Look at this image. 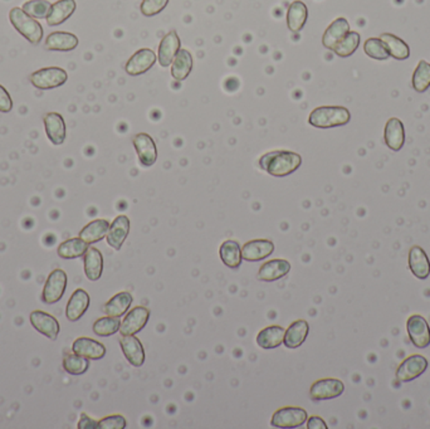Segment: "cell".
Wrapping results in <instances>:
<instances>
[{"label": "cell", "instance_id": "e575fe53", "mask_svg": "<svg viewBox=\"0 0 430 429\" xmlns=\"http://www.w3.org/2000/svg\"><path fill=\"white\" fill-rule=\"evenodd\" d=\"M380 39L384 42L390 57L398 60H408L410 57V48L401 38L396 37L392 33H383Z\"/></svg>", "mask_w": 430, "mask_h": 429}, {"label": "cell", "instance_id": "1f68e13d", "mask_svg": "<svg viewBox=\"0 0 430 429\" xmlns=\"http://www.w3.org/2000/svg\"><path fill=\"white\" fill-rule=\"evenodd\" d=\"M307 18H308V9L304 1L296 0L291 3L288 12H287V27L291 32L298 33L304 30Z\"/></svg>", "mask_w": 430, "mask_h": 429}, {"label": "cell", "instance_id": "52a82bcc", "mask_svg": "<svg viewBox=\"0 0 430 429\" xmlns=\"http://www.w3.org/2000/svg\"><path fill=\"white\" fill-rule=\"evenodd\" d=\"M343 392H345V384L340 379L325 377V379H319L311 385L310 397L313 402H321V400L335 399L342 395Z\"/></svg>", "mask_w": 430, "mask_h": 429}, {"label": "cell", "instance_id": "ac0fdd59", "mask_svg": "<svg viewBox=\"0 0 430 429\" xmlns=\"http://www.w3.org/2000/svg\"><path fill=\"white\" fill-rule=\"evenodd\" d=\"M45 133L53 145H62L66 140V122L58 112H48L45 118Z\"/></svg>", "mask_w": 430, "mask_h": 429}, {"label": "cell", "instance_id": "7402d4cb", "mask_svg": "<svg viewBox=\"0 0 430 429\" xmlns=\"http://www.w3.org/2000/svg\"><path fill=\"white\" fill-rule=\"evenodd\" d=\"M409 268L419 280H427L430 274V261L422 247L414 245L409 251Z\"/></svg>", "mask_w": 430, "mask_h": 429}, {"label": "cell", "instance_id": "f35d334b", "mask_svg": "<svg viewBox=\"0 0 430 429\" xmlns=\"http://www.w3.org/2000/svg\"><path fill=\"white\" fill-rule=\"evenodd\" d=\"M89 368V359L78 354H68L63 359V369L71 375H82Z\"/></svg>", "mask_w": 430, "mask_h": 429}, {"label": "cell", "instance_id": "ba28073f", "mask_svg": "<svg viewBox=\"0 0 430 429\" xmlns=\"http://www.w3.org/2000/svg\"><path fill=\"white\" fill-rule=\"evenodd\" d=\"M428 365L429 363L423 355L409 356L396 370V379L400 383L413 382L423 375L428 369Z\"/></svg>", "mask_w": 430, "mask_h": 429}, {"label": "cell", "instance_id": "bcb514c9", "mask_svg": "<svg viewBox=\"0 0 430 429\" xmlns=\"http://www.w3.org/2000/svg\"><path fill=\"white\" fill-rule=\"evenodd\" d=\"M98 428V422L89 418L86 413H82L81 419L78 422V429H97Z\"/></svg>", "mask_w": 430, "mask_h": 429}, {"label": "cell", "instance_id": "8fae6325", "mask_svg": "<svg viewBox=\"0 0 430 429\" xmlns=\"http://www.w3.org/2000/svg\"><path fill=\"white\" fill-rule=\"evenodd\" d=\"M150 311L144 306H136L127 312L125 318L121 321L120 333L121 335H136L148 325Z\"/></svg>", "mask_w": 430, "mask_h": 429}, {"label": "cell", "instance_id": "7c38bea8", "mask_svg": "<svg viewBox=\"0 0 430 429\" xmlns=\"http://www.w3.org/2000/svg\"><path fill=\"white\" fill-rule=\"evenodd\" d=\"M136 153L142 166L150 168L157 160V148L154 139L146 133H140L135 135L133 139Z\"/></svg>", "mask_w": 430, "mask_h": 429}, {"label": "cell", "instance_id": "83f0119b", "mask_svg": "<svg viewBox=\"0 0 430 429\" xmlns=\"http://www.w3.org/2000/svg\"><path fill=\"white\" fill-rule=\"evenodd\" d=\"M77 8L76 0H58L52 4L51 12L47 16V23L51 27L60 25L69 19Z\"/></svg>", "mask_w": 430, "mask_h": 429}, {"label": "cell", "instance_id": "f6af8a7d", "mask_svg": "<svg viewBox=\"0 0 430 429\" xmlns=\"http://www.w3.org/2000/svg\"><path fill=\"white\" fill-rule=\"evenodd\" d=\"M12 110H13L12 97L8 94L7 89L0 85V112L9 113Z\"/></svg>", "mask_w": 430, "mask_h": 429}, {"label": "cell", "instance_id": "60d3db41", "mask_svg": "<svg viewBox=\"0 0 430 429\" xmlns=\"http://www.w3.org/2000/svg\"><path fill=\"white\" fill-rule=\"evenodd\" d=\"M120 325H121V321H120L119 318L107 316V318H98L96 322L93 324V333L98 336L107 338V336H111V335L119 333Z\"/></svg>", "mask_w": 430, "mask_h": 429}, {"label": "cell", "instance_id": "f546056e", "mask_svg": "<svg viewBox=\"0 0 430 429\" xmlns=\"http://www.w3.org/2000/svg\"><path fill=\"white\" fill-rule=\"evenodd\" d=\"M133 302H134L133 295L127 291H122V292H119L117 295L110 298L109 302L104 305V314L107 316L120 318L121 316H124L127 311L130 310Z\"/></svg>", "mask_w": 430, "mask_h": 429}, {"label": "cell", "instance_id": "f1b7e54d", "mask_svg": "<svg viewBox=\"0 0 430 429\" xmlns=\"http://www.w3.org/2000/svg\"><path fill=\"white\" fill-rule=\"evenodd\" d=\"M286 330L282 326H268L264 327L263 330H260L257 335V345L262 349L266 350H272L281 346L283 344V338H284Z\"/></svg>", "mask_w": 430, "mask_h": 429}, {"label": "cell", "instance_id": "7dc6e473", "mask_svg": "<svg viewBox=\"0 0 430 429\" xmlns=\"http://www.w3.org/2000/svg\"><path fill=\"white\" fill-rule=\"evenodd\" d=\"M307 428L308 429H327L326 422L322 419V418H319V417H316V415H313L311 418H308L307 419Z\"/></svg>", "mask_w": 430, "mask_h": 429}, {"label": "cell", "instance_id": "d4e9b609", "mask_svg": "<svg viewBox=\"0 0 430 429\" xmlns=\"http://www.w3.org/2000/svg\"><path fill=\"white\" fill-rule=\"evenodd\" d=\"M308 333H310L308 322L306 320H296L286 330L284 338H283V344L286 345V348H299L304 344V340L307 339Z\"/></svg>", "mask_w": 430, "mask_h": 429}, {"label": "cell", "instance_id": "cb8c5ba5", "mask_svg": "<svg viewBox=\"0 0 430 429\" xmlns=\"http://www.w3.org/2000/svg\"><path fill=\"white\" fill-rule=\"evenodd\" d=\"M78 38L68 32H53L45 39V47L48 51L71 52L77 48Z\"/></svg>", "mask_w": 430, "mask_h": 429}, {"label": "cell", "instance_id": "9c48e42d", "mask_svg": "<svg viewBox=\"0 0 430 429\" xmlns=\"http://www.w3.org/2000/svg\"><path fill=\"white\" fill-rule=\"evenodd\" d=\"M409 339L418 349L428 348L430 345V327L427 320L420 315H413L407 322Z\"/></svg>", "mask_w": 430, "mask_h": 429}, {"label": "cell", "instance_id": "ab89813d", "mask_svg": "<svg viewBox=\"0 0 430 429\" xmlns=\"http://www.w3.org/2000/svg\"><path fill=\"white\" fill-rule=\"evenodd\" d=\"M52 4L48 0H28L23 4L22 9L34 19H47Z\"/></svg>", "mask_w": 430, "mask_h": 429}, {"label": "cell", "instance_id": "74e56055", "mask_svg": "<svg viewBox=\"0 0 430 429\" xmlns=\"http://www.w3.org/2000/svg\"><path fill=\"white\" fill-rule=\"evenodd\" d=\"M413 89L418 94L427 92L430 87V63L427 60H419L416 71L413 74Z\"/></svg>", "mask_w": 430, "mask_h": 429}, {"label": "cell", "instance_id": "7bdbcfd3", "mask_svg": "<svg viewBox=\"0 0 430 429\" xmlns=\"http://www.w3.org/2000/svg\"><path fill=\"white\" fill-rule=\"evenodd\" d=\"M169 0H144L142 4V13L145 16H155L168 7Z\"/></svg>", "mask_w": 430, "mask_h": 429}, {"label": "cell", "instance_id": "d6a6232c", "mask_svg": "<svg viewBox=\"0 0 430 429\" xmlns=\"http://www.w3.org/2000/svg\"><path fill=\"white\" fill-rule=\"evenodd\" d=\"M110 228V223L106 219H96L89 222L86 227L82 228L80 232V238L84 241L87 245H93L100 241H102Z\"/></svg>", "mask_w": 430, "mask_h": 429}, {"label": "cell", "instance_id": "ee69618b", "mask_svg": "<svg viewBox=\"0 0 430 429\" xmlns=\"http://www.w3.org/2000/svg\"><path fill=\"white\" fill-rule=\"evenodd\" d=\"M127 422L122 415H110L98 422V429H125Z\"/></svg>", "mask_w": 430, "mask_h": 429}, {"label": "cell", "instance_id": "30bf717a", "mask_svg": "<svg viewBox=\"0 0 430 429\" xmlns=\"http://www.w3.org/2000/svg\"><path fill=\"white\" fill-rule=\"evenodd\" d=\"M30 324L38 333L47 336L49 340H57L60 333L58 320L45 311L36 310L30 314Z\"/></svg>", "mask_w": 430, "mask_h": 429}, {"label": "cell", "instance_id": "6da1fadb", "mask_svg": "<svg viewBox=\"0 0 430 429\" xmlns=\"http://www.w3.org/2000/svg\"><path fill=\"white\" fill-rule=\"evenodd\" d=\"M302 164L299 154L287 150H275L262 156L258 162L260 169L275 178H283L298 170Z\"/></svg>", "mask_w": 430, "mask_h": 429}, {"label": "cell", "instance_id": "4fadbf2b", "mask_svg": "<svg viewBox=\"0 0 430 429\" xmlns=\"http://www.w3.org/2000/svg\"><path fill=\"white\" fill-rule=\"evenodd\" d=\"M275 245L269 239H253L242 248V257L245 262H260L273 254Z\"/></svg>", "mask_w": 430, "mask_h": 429}, {"label": "cell", "instance_id": "5bb4252c", "mask_svg": "<svg viewBox=\"0 0 430 429\" xmlns=\"http://www.w3.org/2000/svg\"><path fill=\"white\" fill-rule=\"evenodd\" d=\"M156 60H157V56L152 50L142 48L135 53L127 62L125 66L126 74L130 76H140V74H146L154 67Z\"/></svg>", "mask_w": 430, "mask_h": 429}, {"label": "cell", "instance_id": "7a4b0ae2", "mask_svg": "<svg viewBox=\"0 0 430 429\" xmlns=\"http://www.w3.org/2000/svg\"><path fill=\"white\" fill-rule=\"evenodd\" d=\"M351 113L342 106H321L310 113L308 124L317 129H332L348 125Z\"/></svg>", "mask_w": 430, "mask_h": 429}, {"label": "cell", "instance_id": "277c9868", "mask_svg": "<svg viewBox=\"0 0 430 429\" xmlns=\"http://www.w3.org/2000/svg\"><path fill=\"white\" fill-rule=\"evenodd\" d=\"M68 80V74L60 67H45L30 74V81L36 89H53L63 86Z\"/></svg>", "mask_w": 430, "mask_h": 429}, {"label": "cell", "instance_id": "b9f144b4", "mask_svg": "<svg viewBox=\"0 0 430 429\" xmlns=\"http://www.w3.org/2000/svg\"><path fill=\"white\" fill-rule=\"evenodd\" d=\"M363 52L370 58L376 60H385L390 57L384 42L380 38H369L363 43Z\"/></svg>", "mask_w": 430, "mask_h": 429}, {"label": "cell", "instance_id": "836d02e7", "mask_svg": "<svg viewBox=\"0 0 430 429\" xmlns=\"http://www.w3.org/2000/svg\"><path fill=\"white\" fill-rule=\"evenodd\" d=\"M219 256L223 263L230 270H237L242 265V248L237 241H225L219 248Z\"/></svg>", "mask_w": 430, "mask_h": 429}, {"label": "cell", "instance_id": "3957f363", "mask_svg": "<svg viewBox=\"0 0 430 429\" xmlns=\"http://www.w3.org/2000/svg\"><path fill=\"white\" fill-rule=\"evenodd\" d=\"M9 19L16 32H19L32 45H39L43 38V28L39 23L27 14L22 8L15 7L9 13Z\"/></svg>", "mask_w": 430, "mask_h": 429}, {"label": "cell", "instance_id": "603a6c76", "mask_svg": "<svg viewBox=\"0 0 430 429\" xmlns=\"http://www.w3.org/2000/svg\"><path fill=\"white\" fill-rule=\"evenodd\" d=\"M89 304H91V298H89V292L82 289H76L66 307V316L68 320L71 322L78 321L89 310Z\"/></svg>", "mask_w": 430, "mask_h": 429}, {"label": "cell", "instance_id": "e0dca14e", "mask_svg": "<svg viewBox=\"0 0 430 429\" xmlns=\"http://www.w3.org/2000/svg\"><path fill=\"white\" fill-rule=\"evenodd\" d=\"M130 233V219L127 215H119L115 218V221L110 224V228L107 232V243L113 250L120 251L122 245L125 243L126 238Z\"/></svg>", "mask_w": 430, "mask_h": 429}, {"label": "cell", "instance_id": "44dd1931", "mask_svg": "<svg viewBox=\"0 0 430 429\" xmlns=\"http://www.w3.org/2000/svg\"><path fill=\"white\" fill-rule=\"evenodd\" d=\"M386 146L393 151H400L405 144V129L401 120L392 118L386 122L384 130Z\"/></svg>", "mask_w": 430, "mask_h": 429}, {"label": "cell", "instance_id": "8992f818", "mask_svg": "<svg viewBox=\"0 0 430 429\" xmlns=\"http://www.w3.org/2000/svg\"><path fill=\"white\" fill-rule=\"evenodd\" d=\"M308 419V413L304 408L283 407L275 410L271 424L275 428H298Z\"/></svg>", "mask_w": 430, "mask_h": 429}, {"label": "cell", "instance_id": "4316f807", "mask_svg": "<svg viewBox=\"0 0 430 429\" xmlns=\"http://www.w3.org/2000/svg\"><path fill=\"white\" fill-rule=\"evenodd\" d=\"M84 274L89 281L96 282L101 278L104 272V256L95 247H89L84 253Z\"/></svg>", "mask_w": 430, "mask_h": 429}, {"label": "cell", "instance_id": "9a60e30c", "mask_svg": "<svg viewBox=\"0 0 430 429\" xmlns=\"http://www.w3.org/2000/svg\"><path fill=\"white\" fill-rule=\"evenodd\" d=\"M120 345L122 353L127 359V362L135 368H140L145 363V349L142 346V341L135 335H122L120 339Z\"/></svg>", "mask_w": 430, "mask_h": 429}, {"label": "cell", "instance_id": "ffe728a7", "mask_svg": "<svg viewBox=\"0 0 430 429\" xmlns=\"http://www.w3.org/2000/svg\"><path fill=\"white\" fill-rule=\"evenodd\" d=\"M74 354L84 356L89 360H101L106 355V346L100 341L93 340L91 338H78L72 345Z\"/></svg>", "mask_w": 430, "mask_h": 429}, {"label": "cell", "instance_id": "d590c367", "mask_svg": "<svg viewBox=\"0 0 430 429\" xmlns=\"http://www.w3.org/2000/svg\"><path fill=\"white\" fill-rule=\"evenodd\" d=\"M89 250V245L82 241L81 238H71L60 243L57 253L60 258L76 259L84 256V253Z\"/></svg>", "mask_w": 430, "mask_h": 429}, {"label": "cell", "instance_id": "484cf974", "mask_svg": "<svg viewBox=\"0 0 430 429\" xmlns=\"http://www.w3.org/2000/svg\"><path fill=\"white\" fill-rule=\"evenodd\" d=\"M350 32V24L345 18H337L328 25L322 37V45L327 50L334 51L336 45Z\"/></svg>", "mask_w": 430, "mask_h": 429}, {"label": "cell", "instance_id": "4dcf8cb0", "mask_svg": "<svg viewBox=\"0 0 430 429\" xmlns=\"http://www.w3.org/2000/svg\"><path fill=\"white\" fill-rule=\"evenodd\" d=\"M194 60L192 53L188 50H180L177 57L171 63V76L177 81H184L189 74H192L193 69Z\"/></svg>", "mask_w": 430, "mask_h": 429}, {"label": "cell", "instance_id": "8d00e7d4", "mask_svg": "<svg viewBox=\"0 0 430 429\" xmlns=\"http://www.w3.org/2000/svg\"><path fill=\"white\" fill-rule=\"evenodd\" d=\"M360 42H361L360 34L357 32L350 30L349 33L336 45L332 52L341 58H346L357 52Z\"/></svg>", "mask_w": 430, "mask_h": 429}, {"label": "cell", "instance_id": "d6986e66", "mask_svg": "<svg viewBox=\"0 0 430 429\" xmlns=\"http://www.w3.org/2000/svg\"><path fill=\"white\" fill-rule=\"evenodd\" d=\"M291 271V263L286 259H271L260 266L257 278L260 282H275L286 277Z\"/></svg>", "mask_w": 430, "mask_h": 429}, {"label": "cell", "instance_id": "2e32d148", "mask_svg": "<svg viewBox=\"0 0 430 429\" xmlns=\"http://www.w3.org/2000/svg\"><path fill=\"white\" fill-rule=\"evenodd\" d=\"M180 50H181V42H180L178 33L175 30H171L161 39L159 45L157 60L160 66H170Z\"/></svg>", "mask_w": 430, "mask_h": 429}, {"label": "cell", "instance_id": "5b68a950", "mask_svg": "<svg viewBox=\"0 0 430 429\" xmlns=\"http://www.w3.org/2000/svg\"><path fill=\"white\" fill-rule=\"evenodd\" d=\"M67 274L63 270H54L47 277L45 289L42 292V301L47 305L60 302L67 289Z\"/></svg>", "mask_w": 430, "mask_h": 429}]
</instances>
